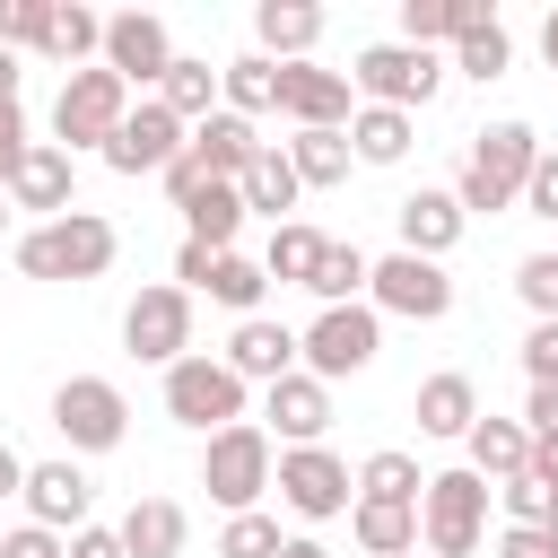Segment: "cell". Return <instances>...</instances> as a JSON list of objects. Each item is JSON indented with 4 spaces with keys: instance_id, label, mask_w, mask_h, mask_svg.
<instances>
[{
    "instance_id": "6da1fadb",
    "label": "cell",
    "mask_w": 558,
    "mask_h": 558,
    "mask_svg": "<svg viewBox=\"0 0 558 558\" xmlns=\"http://www.w3.org/2000/svg\"><path fill=\"white\" fill-rule=\"evenodd\" d=\"M532 166H541V131L532 122H488V131H471V157H462V183H453V201L462 209H523V183H532Z\"/></svg>"
},
{
    "instance_id": "7a4b0ae2",
    "label": "cell",
    "mask_w": 558,
    "mask_h": 558,
    "mask_svg": "<svg viewBox=\"0 0 558 558\" xmlns=\"http://www.w3.org/2000/svg\"><path fill=\"white\" fill-rule=\"evenodd\" d=\"M113 253H122V235H113V218H96V209H70V218L17 235V270H26V279H105Z\"/></svg>"
},
{
    "instance_id": "3957f363",
    "label": "cell",
    "mask_w": 558,
    "mask_h": 558,
    "mask_svg": "<svg viewBox=\"0 0 558 558\" xmlns=\"http://www.w3.org/2000/svg\"><path fill=\"white\" fill-rule=\"evenodd\" d=\"M488 532V480L462 462V471H427V497H418V549L427 558H471Z\"/></svg>"
},
{
    "instance_id": "277c9868",
    "label": "cell",
    "mask_w": 558,
    "mask_h": 558,
    "mask_svg": "<svg viewBox=\"0 0 558 558\" xmlns=\"http://www.w3.org/2000/svg\"><path fill=\"white\" fill-rule=\"evenodd\" d=\"M270 471H279V453H270V427H253V418H235V427H218L201 445V488L227 514H253L262 488H270Z\"/></svg>"
},
{
    "instance_id": "5b68a950",
    "label": "cell",
    "mask_w": 558,
    "mask_h": 558,
    "mask_svg": "<svg viewBox=\"0 0 558 558\" xmlns=\"http://www.w3.org/2000/svg\"><path fill=\"white\" fill-rule=\"evenodd\" d=\"M131 122V87L105 70V61H87V70H70L61 78V96H52V131H61V148L78 157V148H96L105 157V140Z\"/></svg>"
},
{
    "instance_id": "8992f818",
    "label": "cell",
    "mask_w": 558,
    "mask_h": 558,
    "mask_svg": "<svg viewBox=\"0 0 558 558\" xmlns=\"http://www.w3.org/2000/svg\"><path fill=\"white\" fill-rule=\"evenodd\" d=\"M166 418H183V427H201V436H218V427H235L244 418V375L227 366V357H174L166 366Z\"/></svg>"
},
{
    "instance_id": "52a82bcc",
    "label": "cell",
    "mask_w": 558,
    "mask_h": 558,
    "mask_svg": "<svg viewBox=\"0 0 558 558\" xmlns=\"http://www.w3.org/2000/svg\"><path fill=\"white\" fill-rule=\"evenodd\" d=\"M270 488H279V506L305 514V523H331V514L357 506V471H349L331 445H288L279 471H270Z\"/></svg>"
},
{
    "instance_id": "ba28073f",
    "label": "cell",
    "mask_w": 558,
    "mask_h": 558,
    "mask_svg": "<svg viewBox=\"0 0 558 558\" xmlns=\"http://www.w3.org/2000/svg\"><path fill=\"white\" fill-rule=\"evenodd\" d=\"M349 87H357L366 105H392V113H410V105H427V96L445 87V61L392 35V44H366V52L349 61Z\"/></svg>"
},
{
    "instance_id": "9c48e42d",
    "label": "cell",
    "mask_w": 558,
    "mask_h": 558,
    "mask_svg": "<svg viewBox=\"0 0 558 558\" xmlns=\"http://www.w3.org/2000/svg\"><path fill=\"white\" fill-rule=\"evenodd\" d=\"M296 340H305V375L340 384V375H366V366H375V349H384V314H375V305H323Z\"/></svg>"
},
{
    "instance_id": "30bf717a",
    "label": "cell",
    "mask_w": 558,
    "mask_h": 558,
    "mask_svg": "<svg viewBox=\"0 0 558 558\" xmlns=\"http://www.w3.org/2000/svg\"><path fill=\"white\" fill-rule=\"evenodd\" d=\"M52 427H61L70 453H113V445L131 436V401H122V384H105V375H70V384L52 392Z\"/></svg>"
},
{
    "instance_id": "8fae6325",
    "label": "cell",
    "mask_w": 558,
    "mask_h": 558,
    "mask_svg": "<svg viewBox=\"0 0 558 558\" xmlns=\"http://www.w3.org/2000/svg\"><path fill=\"white\" fill-rule=\"evenodd\" d=\"M122 349L140 357V366H174V357H192V288H140L131 305H122Z\"/></svg>"
},
{
    "instance_id": "7c38bea8",
    "label": "cell",
    "mask_w": 558,
    "mask_h": 558,
    "mask_svg": "<svg viewBox=\"0 0 558 558\" xmlns=\"http://www.w3.org/2000/svg\"><path fill=\"white\" fill-rule=\"evenodd\" d=\"M375 314H401V323H445L453 314V279L445 262H418V253H384L375 279H366Z\"/></svg>"
},
{
    "instance_id": "4fadbf2b",
    "label": "cell",
    "mask_w": 558,
    "mask_h": 558,
    "mask_svg": "<svg viewBox=\"0 0 558 558\" xmlns=\"http://www.w3.org/2000/svg\"><path fill=\"white\" fill-rule=\"evenodd\" d=\"M183 148H192V122H174L157 96H140V105H131V122L105 140V166H113V174H166Z\"/></svg>"
},
{
    "instance_id": "5bb4252c",
    "label": "cell",
    "mask_w": 558,
    "mask_h": 558,
    "mask_svg": "<svg viewBox=\"0 0 558 558\" xmlns=\"http://www.w3.org/2000/svg\"><path fill=\"white\" fill-rule=\"evenodd\" d=\"M105 70H113L122 87H157V78L174 70V35H166V17H148V9H113V17H105Z\"/></svg>"
},
{
    "instance_id": "9a60e30c",
    "label": "cell",
    "mask_w": 558,
    "mask_h": 558,
    "mask_svg": "<svg viewBox=\"0 0 558 558\" xmlns=\"http://www.w3.org/2000/svg\"><path fill=\"white\" fill-rule=\"evenodd\" d=\"M279 113H288L296 131H349V113H357V87H349V70L288 61V70H279Z\"/></svg>"
},
{
    "instance_id": "2e32d148",
    "label": "cell",
    "mask_w": 558,
    "mask_h": 558,
    "mask_svg": "<svg viewBox=\"0 0 558 558\" xmlns=\"http://www.w3.org/2000/svg\"><path fill=\"white\" fill-rule=\"evenodd\" d=\"M9 209H35L44 227L78 209V166H70L61 140H35V148H26V166L9 174Z\"/></svg>"
},
{
    "instance_id": "e0dca14e",
    "label": "cell",
    "mask_w": 558,
    "mask_h": 558,
    "mask_svg": "<svg viewBox=\"0 0 558 558\" xmlns=\"http://www.w3.org/2000/svg\"><path fill=\"white\" fill-rule=\"evenodd\" d=\"M87 506H96V480L61 453V462H26V523L44 532H87Z\"/></svg>"
},
{
    "instance_id": "ac0fdd59",
    "label": "cell",
    "mask_w": 558,
    "mask_h": 558,
    "mask_svg": "<svg viewBox=\"0 0 558 558\" xmlns=\"http://www.w3.org/2000/svg\"><path fill=\"white\" fill-rule=\"evenodd\" d=\"M227 366H235L244 384H262V392H270L279 375H296V366H305V340H296L288 323H270V314H244V323L227 331Z\"/></svg>"
},
{
    "instance_id": "d6986e66",
    "label": "cell",
    "mask_w": 558,
    "mask_h": 558,
    "mask_svg": "<svg viewBox=\"0 0 558 558\" xmlns=\"http://www.w3.org/2000/svg\"><path fill=\"white\" fill-rule=\"evenodd\" d=\"M262 418L279 427V453H288V445H323V427H331V384L296 366V375H279V384L262 392Z\"/></svg>"
},
{
    "instance_id": "ffe728a7",
    "label": "cell",
    "mask_w": 558,
    "mask_h": 558,
    "mask_svg": "<svg viewBox=\"0 0 558 558\" xmlns=\"http://www.w3.org/2000/svg\"><path fill=\"white\" fill-rule=\"evenodd\" d=\"M392 218H401V253H418V262H445V253L462 244V227H471V209H462L453 192H427V183H418Z\"/></svg>"
},
{
    "instance_id": "44dd1931",
    "label": "cell",
    "mask_w": 558,
    "mask_h": 558,
    "mask_svg": "<svg viewBox=\"0 0 558 558\" xmlns=\"http://www.w3.org/2000/svg\"><path fill=\"white\" fill-rule=\"evenodd\" d=\"M253 44L288 70V61H305V52L323 44V9H314V0H262V9H253Z\"/></svg>"
},
{
    "instance_id": "7402d4cb",
    "label": "cell",
    "mask_w": 558,
    "mask_h": 558,
    "mask_svg": "<svg viewBox=\"0 0 558 558\" xmlns=\"http://www.w3.org/2000/svg\"><path fill=\"white\" fill-rule=\"evenodd\" d=\"M262 148H270V140H253V122H244V113H227V105H218L209 122H192V157H201L218 183H244V166H253Z\"/></svg>"
},
{
    "instance_id": "603a6c76",
    "label": "cell",
    "mask_w": 558,
    "mask_h": 558,
    "mask_svg": "<svg viewBox=\"0 0 558 558\" xmlns=\"http://www.w3.org/2000/svg\"><path fill=\"white\" fill-rule=\"evenodd\" d=\"M497 9L488 0H401V44L436 52V44H462L471 26H488Z\"/></svg>"
},
{
    "instance_id": "cb8c5ba5",
    "label": "cell",
    "mask_w": 558,
    "mask_h": 558,
    "mask_svg": "<svg viewBox=\"0 0 558 558\" xmlns=\"http://www.w3.org/2000/svg\"><path fill=\"white\" fill-rule=\"evenodd\" d=\"M462 445H471V471H480V480H497V488L532 471V427H523V418H497V410H488Z\"/></svg>"
},
{
    "instance_id": "d4e9b609",
    "label": "cell",
    "mask_w": 558,
    "mask_h": 558,
    "mask_svg": "<svg viewBox=\"0 0 558 558\" xmlns=\"http://www.w3.org/2000/svg\"><path fill=\"white\" fill-rule=\"evenodd\" d=\"M113 532H122V549H131V558H183V541H192V514H183L174 497H140V506H131Z\"/></svg>"
},
{
    "instance_id": "484cf974",
    "label": "cell",
    "mask_w": 558,
    "mask_h": 558,
    "mask_svg": "<svg viewBox=\"0 0 558 558\" xmlns=\"http://www.w3.org/2000/svg\"><path fill=\"white\" fill-rule=\"evenodd\" d=\"M471 427H480V384L453 375V366L427 375L418 384V436H471Z\"/></svg>"
},
{
    "instance_id": "4316f807",
    "label": "cell",
    "mask_w": 558,
    "mask_h": 558,
    "mask_svg": "<svg viewBox=\"0 0 558 558\" xmlns=\"http://www.w3.org/2000/svg\"><path fill=\"white\" fill-rule=\"evenodd\" d=\"M44 61H61V78H70V70H87V61H105V17H96V9H78V0H52Z\"/></svg>"
},
{
    "instance_id": "83f0119b",
    "label": "cell",
    "mask_w": 558,
    "mask_h": 558,
    "mask_svg": "<svg viewBox=\"0 0 558 558\" xmlns=\"http://www.w3.org/2000/svg\"><path fill=\"white\" fill-rule=\"evenodd\" d=\"M349 541H357L366 558H410V549H418V506H375V497H357V506H349Z\"/></svg>"
},
{
    "instance_id": "f1b7e54d",
    "label": "cell",
    "mask_w": 558,
    "mask_h": 558,
    "mask_svg": "<svg viewBox=\"0 0 558 558\" xmlns=\"http://www.w3.org/2000/svg\"><path fill=\"white\" fill-rule=\"evenodd\" d=\"M235 192H244V209H262L270 227H288V209H296V192H305V183H296V166H288V148L270 140V148H262V157L244 166V183H235Z\"/></svg>"
},
{
    "instance_id": "f546056e",
    "label": "cell",
    "mask_w": 558,
    "mask_h": 558,
    "mask_svg": "<svg viewBox=\"0 0 558 558\" xmlns=\"http://www.w3.org/2000/svg\"><path fill=\"white\" fill-rule=\"evenodd\" d=\"M244 192L235 183H209V192H192L183 201V227H192V244H209V253H235V235H244Z\"/></svg>"
},
{
    "instance_id": "4dcf8cb0",
    "label": "cell",
    "mask_w": 558,
    "mask_h": 558,
    "mask_svg": "<svg viewBox=\"0 0 558 558\" xmlns=\"http://www.w3.org/2000/svg\"><path fill=\"white\" fill-rule=\"evenodd\" d=\"M357 497H375V506H418V497H427V471H418V453H401V445H375V453L357 462Z\"/></svg>"
},
{
    "instance_id": "1f68e13d",
    "label": "cell",
    "mask_w": 558,
    "mask_h": 558,
    "mask_svg": "<svg viewBox=\"0 0 558 558\" xmlns=\"http://www.w3.org/2000/svg\"><path fill=\"white\" fill-rule=\"evenodd\" d=\"M288 166H296L305 192H331V183H349L357 148H349V131H296V140H288Z\"/></svg>"
},
{
    "instance_id": "d6a6232c",
    "label": "cell",
    "mask_w": 558,
    "mask_h": 558,
    "mask_svg": "<svg viewBox=\"0 0 558 558\" xmlns=\"http://www.w3.org/2000/svg\"><path fill=\"white\" fill-rule=\"evenodd\" d=\"M262 288H270L262 262H244V253H209V279H201L192 296H209V305H227V314L244 323V314H262Z\"/></svg>"
},
{
    "instance_id": "836d02e7",
    "label": "cell",
    "mask_w": 558,
    "mask_h": 558,
    "mask_svg": "<svg viewBox=\"0 0 558 558\" xmlns=\"http://www.w3.org/2000/svg\"><path fill=\"white\" fill-rule=\"evenodd\" d=\"M218 96H227V113H244V122L270 113V105H279V61H270V52H235V61L218 70Z\"/></svg>"
},
{
    "instance_id": "e575fe53",
    "label": "cell",
    "mask_w": 558,
    "mask_h": 558,
    "mask_svg": "<svg viewBox=\"0 0 558 558\" xmlns=\"http://www.w3.org/2000/svg\"><path fill=\"white\" fill-rule=\"evenodd\" d=\"M349 148H357V166H401V157H410V113L357 105V113H349Z\"/></svg>"
},
{
    "instance_id": "d590c367",
    "label": "cell",
    "mask_w": 558,
    "mask_h": 558,
    "mask_svg": "<svg viewBox=\"0 0 558 558\" xmlns=\"http://www.w3.org/2000/svg\"><path fill=\"white\" fill-rule=\"evenodd\" d=\"M209 96H218V70H209V61H192V52H174V70L157 78V105H166L174 122H209V113H218Z\"/></svg>"
},
{
    "instance_id": "8d00e7d4",
    "label": "cell",
    "mask_w": 558,
    "mask_h": 558,
    "mask_svg": "<svg viewBox=\"0 0 558 558\" xmlns=\"http://www.w3.org/2000/svg\"><path fill=\"white\" fill-rule=\"evenodd\" d=\"M323 227H305V218H288V227H270V253H262V270L279 279V288H305L314 279V262H323Z\"/></svg>"
},
{
    "instance_id": "74e56055",
    "label": "cell",
    "mask_w": 558,
    "mask_h": 558,
    "mask_svg": "<svg viewBox=\"0 0 558 558\" xmlns=\"http://www.w3.org/2000/svg\"><path fill=\"white\" fill-rule=\"evenodd\" d=\"M366 279H375V262H366L357 244H340V235H331V244H323V262H314V279H305V296H314V305H357V288H366Z\"/></svg>"
},
{
    "instance_id": "f35d334b",
    "label": "cell",
    "mask_w": 558,
    "mask_h": 558,
    "mask_svg": "<svg viewBox=\"0 0 558 558\" xmlns=\"http://www.w3.org/2000/svg\"><path fill=\"white\" fill-rule=\"evenodd\" d=\"M453 70H462V78H480V87H488V78H506V70H514V35H506L497 17H488V26H471V35L453 44Z\"/></svg>"
},
{
    "instance_id": "ab89813d",
    "label": "cell",
    "mask_w": 558,
    "mask_h": 558,
    "mask_svg": "<svg viewBox=\"0 0 558 558\" xmlns=\"http://www.w3.org/2000/svg\"><path fill=\"white\" fill-rule=\"evenodd\" d=\"M288 541H279V514H227V532H218V558H279Z\"/></svg>"
},
{
    "instance_id": "60d3db41",
    "label": "cell",
    "mask_w": 558,
    "mask_h": 558,
    "mask_svg": "<svg viewBox=\"0 0 558 558\" xmlns=\"http://www.w3.org/2000/svg\"><path fill=\"white\" fill-rule=\"evenodd\" d=\"M514 296L532 305V323H558V253H523L514 262Z\"/></svg>"
},
{
    "instance_id": "b9f144b4",
    "label": "cell",
    "mask_w": 558,
    "mask_h": 558,
    "mask_svg": "<svg viewBox=\"0 0 558 558\" xmlns=\"http://www.w3.org/2000/svg\"><path fill=\"white\" fill-rule=\"evenodd\" d=\"M44 26H52V0H0V44L9 52H44Z\"/></svg>"
},
{
    "instance_id": "7bdbcfd3",
    "label": "cell",
    "mask_w": 558,
    "mask_h": 558,
    "mask_svg": "<svg viewBox=\"0 0 558 558\" xmlns=\"http://www.w3.org/2000/svg\"><path fill=\"white\" fill-rule=\"evenodd\" d=\"M497 497H506V523H541V532L558 523V488H541L532 471H523V480H506Z\"/></svg>"
},
{
    "instance_id": "ee69618b",
    "label": "cell",
    "mask_w": 558,
    "mask_h": 558,
    "mask_svg": "<svg viewBox=\"0 0 558 558\" xmlns=\"http://www.w3.org/2000/svg\"><path fill=\"white\" fill-rule=\"evenodd\" d=\"M523 375L532 384H558V323H532L523 331Z\"/></svg>"
},
{
    "instance_id": "f6af8a7d",
    "label": "cell",
    "mask_w": 558,
    "mask_h": 558,
    "mask_svg": "<svg viewBox=\"0 0 558 558\" xmlns=\"http://www.w3.org/2000/svg\"><path fill=\"white\" fill-rule=\"evenodd\" d=\"M523 209L558 227V148H541V166H532V183H523Z\"/></svg>"
},
{
    "instance_id": "bcb514c9",
    "label": "cell",
    "mask_w": 558,
    "mask_h": 558,
    "mask_svg": "<svg viewBox=\"0 0 558 558\" xmlns=\"http://www.w3.org/2000/svg\"><path fill=\"white\" fill-rule=\"evenodd\" d=\"M0 558H70V541L44 523H17V532H0Z\"/></svg>"
},
{
    "instance_id": "7dc6e473",
    "label": "cell",
    "mask_w": 558,
    "mask_h": 558,
    "mask_svg": "<svg viewBox=\"0 0 558 558\" xmlns=\"http://www.w3.org/2000/svg\"><path fill=\"white\" fill-rule=\"evenodd\" d=\"M26 148H35V140H26V105H0V192H9V174L26 166Z\"/></svg>"
},
{
    "instance_id": "c3c4849f",
    "label": "cell",
    "mask_w": 558,
    "mask_h": 558,
    "mask_svg": "<svg viewBox=\"0 0 558 558\" xmlns=\"http://www.w3.org/2000/svg\"><path fill=\"white\" fill-rule=\"evenodd\" d=\"M157 183H166V201H174V209H183V201H192V192H209V183H218V174H209V166H201V157H192V148H183V157H174V166H166V174H157Z\"/></svg>"
},
{
    "instance_id": "681fc988",
    "label": "cell",
    "mask_w": 558,
    "mask_h": 558,
    "mask_svg": "<svg viewBox=\"0 0 558 558\" xmlns=\"http://www.w3.org/2000/svg\"><path fill=\"white\" fill-rule=\"evenodd\" d=\"M497 558H558V541H549L541 523H506V532H497Z\"/></svg>"
},
{
    "instance_id": "f907efd6",
    "label": "cell",
    "mask_w": 558,
    "mask_h": 558,
    "mask_svg": "<svg viewBox=\"0 0 558 558\" xmlns=\"http://www.w3.org/2000/svg\"><path fill=\"white\" fill-rule=\"evenodd\" d=\"M523 427H532V436H558V384H532V401H523Z\"/></svg>"
},
{
    "instance_id": "816d5d0a",
    "label": "cell",
    "mask_w": 558,
    "mask_h": 558,
    "mask_svg": "<svg viewBox=\"0 0 558 558\" xmlns=\"http://www.w3.org/2000/svg\"><path fill=\"white\" fill-rule=\"evenodd\" d=\"M70 558H131V549H122V532L87 523V532H70Z\"/></svg>"
},
{
    "instance_id": "f5cc1de1",
    "label": "cell",
    "mask_w": 558,
    "mask_h": 558,
    "mask_svg": "<svg viewBox=\"0 0 558 558\" xmlns=\"http://www.w3.org/2000/svg\"><path fill=\"white\" fill-rule=\"evenodd\" d=\"M532 480L558 488V436H532Z\"/></svg>"
},
{
    "instance_id": "db71d44e",
    "label": "cell",
    "mask_w": 558,
    "mask_h": 558,
    "mask_svg": "<svg viewBox=\"0 0 558 558\" xmlns=\"http://www.w3.org/2000/svg\"><path fill=\"white\" fill-rule=\"evenodd\" d=\"M0 497H26V462H17V445H0Z\"/></svg>"
},
{
    "instance_id": "11a10c76",
    "label": "cell",
    "mask_w": 558,
    "mask_h": 558,
    "mask_svg": "<svg viewBox=\"0 0 558 558\" xmlns=\"http://www.w3.org/2000/svg\"><path fill=\"white\" fill-rule=\"evenodd\" d=\"M0 105H17V52L0 44Z\"/></svg>"
},
{
    "instance_id": "9f6ffc18",
    "label": "cell",
    "mask_w": 558,
    "mask_h": 558,
    "mask_svg": "<svg viewBox=\"0 0 558 558\" xmlns=\"http://www.w3.org/2000/svg\"><path fill=\"white\" fill-rule=\"evenodd\" d=\"M541 52H549V70H558V9L541 17Z\"/></svg>"
},
{
    "instance_id": "6f0895ef",
    "label": "cell",
    "mask_w": 558,
    "mask_h": 558,
    "mask_svg": "<svg viewBox=\"0 0 558 558\" xmlns=\"http://www.w3.org/2000/svg\"><path fill=\"white\" fill-rule=\"evenodd\" d=\"M279 558H331V549H323V541H288Z\"/></svg>"
},
{
    "instance_id": "680465c9",
    "label": "cell",
    "mask_w": 558,
    "mask_h": 558,
    "mask_svg": "<svg viewBox=\"0 0 558 558\" xmlns=\"http://www.w3.org/2000/svg\"><path fill=\"white\" fill-rule=\"evenodd\" d=\"M0 227H9V192H0Z\"/></svg>"
},
{
    "instance_id": "91938a15",
    "label": "cell",
    "mask_w": 558,
    "mask_h": 558,
    "mask_svg": "<svg viewBox=\"0 0 558 558\" xmlns=\"http://www.w3.org/2000/svg\"><path fill=\"white\" fill-rule=\"evenodd\" d=\"M549 541H558V523H549Z\"/></svg>"
},
{
    "instance_id": "94428289",
    "label": "cell",
    "mask_w": 558,
    "mask_h": 558,
    "mask_svg": "<svg viewBox=\"0 0 558 558\" xmlns=\"http://www.w3.org/2000/svg\"><path fill=\"white\" fill-rule=\"evenodd\" d=\"M410 558H427V549H410Z\"/></svg>"
}]
</instances>
